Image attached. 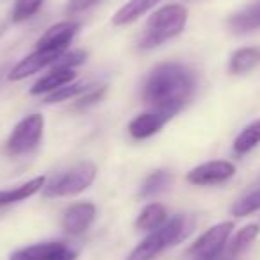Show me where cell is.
Here are the masks:
<instances>
[{
    "label": "cell",
    "mask_w": 260,
    "mask_h": 260,
    "mask_svg": "<svg viewBox=\"0 0 260 260\" xmlns=\"http://www.w3.org/2000/svg\"><path fill=\"white\" fill-rule=\"evenodd\" d=\"M187 23V9L180 4H170L157 9L146 23L145 34L139 40L141 48H153L178 36Z\"/></svg>",
    "instance_id": "cell-3"
},
{
    "label": "cell",
    "mask_w": 260,
    "mask_h": 260,
    "mask_svg": "<svg viewBox=\"0 0 260 260\" xmlns=\"http://www.w3.org/2000/svg\"><path fill=\"white\" fill-rule=\"evenodd\" d=\"M160 0H128L125 6L116 11V15L112 16V23L118 27L128 25V23L136 22L141 18L145 13H148L150 9H153Z\"/></svg>",
    "instance_id": "cell-15"
},
{
    "label": "cell",
    "mask_w": 260,
    "mask_h": 260,
    "mask_svg": "<svg viewBox=\"0 0 260 260\" xmlns=\"http://www.w3.org/2000/svg\"><path fill=\"white\" fill-rule=\"evenodd\" d=\"M45 128V119L41 114H29L16 123L6 143V150L9 155H22V153L30 152L36 148L38 143L41 141Z\"/></svg>",
    "instance_id": "cell-5"
},
{
    "label": "cell",
    "mask_w": 260,
    "mask_h": 260,
    "mask_svg": "<svg viewBox=\"0 0 260 260\" xmlns=\"http://www.w3.org/2000/svg\"><path fill=\"white\" fill-rule=\"evenodd\" d=\"M61 54L62 52L36 50L34 54H30V55H27L25 59H22V61H20L18 64L11 70V73H9V80H23L29 75H32V73L41 72V70L47 68V66L54 64Z\"/></svg>",
    "instance_id": "cell-11"
},
{
    "label": "cell",
    "mask_w": 260,
    "mask_h": 260,
    "mask_svg": "<svg viewBox=\"0 0 260 260\" xmlns=\"http://www.w3.org/2000/svg\"><path fill=\"white\" fill-rule=\"evenodd\" d=\"M43 187H45V177H36L32 180L16 185V187L4 189V191H0V209L11 205V203L23 202V200L34 196L38 191H41Z\"/></svg>",
    "instance_id": "cell-16"
},
{
    "label": "cell",
    "mask_w": 260,
    "mask_h": 260,
    "mask_svg": "<svg viewBox=\"0 0 260 260\" xmlns=\"http://www.w3.org/2000/svg\"><path fill=\"white\" fill-rule=\"evenodd\" d=\"M235 173V166L226 160H212L194 168L187 173V182L194 185H216L223 184Z\"/></svg>",
    "instance_id": "cell-8"
},
{
    "label": "cell",
    "mask_w": 260,
    "mask_h": 260,
    "mask_svg": "<svg viewBox=\"0 0 260 260\" xmlns=\"http://www.w3.org/2000/svg\"><path fill=\"white\" fill-rule=\"evenodd\" d=\"M232 230H234V223L232 221H224V223L214 224L212 228H209L189 248V260H216L221 255V251H223Z\"/></svg>",
    "instance_id": "cell-6"
},
{
    "label": "cell",
    "mask_w": 260,
    "mask_h": 260,
    "mask_svg": "<svg viewBox=\"0 0 260 260\" xmlns=\"http://www.w3.org/2000/svg\"><path fill=\"white\" fill-rule=\"evenodd\" d=\"M77 251L64 242H41L16 249L9 260H75Z\"/></svg>",
    "instance_id": "cell-7"
},
{
    "label": "cell",
    "mask_w": 260,
    "mask_h": 260,
    "mask_svg": "<svg viewBox=\"0 0 260 260\" xmlns=\"http://www.w3.org/2000/svg\"><path fill=\"white\" fill-rule=\"evenodd\" d=\"M171 119L170 114L166 112H145V114L136 116L132 121L128 123V134L134 139H146L152 138L153 134H157L159 130H162V126Z\"/></svg>",
    "instance_id": "cell-12"
},
{
    "label": "cell",
    "mask_w": 260,
    "mask_h": 260,
    "mask_svg": "<svg viewBox=\"0 0 260 260\" xmlns=\"http://www.w3.org/2000/svg\"><path fill=\"white\" fill-rule=\"evenodd\" d=\"M258 232H260L258 224H248V226H244L242 230H239L230 242V255L237 256V255H241L244 249H248V246L256 239Z\"/></svg>",
    "instance_id": "cell-21"
},
{
    "label": "cell",
    "mask_w": 260,
    "mask_h": 260,
    "mask_svg": "<svg viewBox=\"0 0 260 260\" xmlns=\"http://www.w3.org/2000/svg\"><path fill=\"white\" fill-rule=\"evenodd\" d=\"M260 62V50L258 48H241V50L234 52L230 57V72L234 75H242V73H248L255 68Z\"/></svg>",
    "instance_id": "cell-18"
},
{
    "label": "cell",
    "mask_w": 260,
    "mask_h": 260,
    "mask_svg": "<svg viewBox=\"0 0 260 260\" xmlns=\"http://www.w3.org/2000/svg\"><path fill=\"white\" fill-rule=\"evenodd\" d=\"M105 94V86L98 87V89H87L86 93H84V96L79 100V104H77V107L79 109H84V107H89V105L96 104V102L102 100V96Z\"/></svg>",
    "instance_id": "cell-26"
},
{
    "label": "cell",
    "mask_w": 260,
    "mask_h": 260,
    "mask_svg": "<svg viewBox=\"0 0 260 260\" xmlns=\"http://www.w3.org/2000/svg\"><path fill=\"white\" fill-rule=\"evenodd\" d=\"M80 29L79 22H61L50 27L43 36L38 40V50L64 52L66 47L73 41Z\"/></svg>",
    "instance_id": "cell-10"
},
{
    "label": "cell",
    "mask_w": 260,
    "mask_h": 260,
    "mask_svg": "<svg viewBox=\"0 0 260 260\" xmlns=\"http://www.w3.org/2000/svg\"><path fill=\"white\" fill-rule=\"evenodd\" d=\"M75 77L77 73L73 68H54L30 87V94H50L52 91L72 84Z\"/></svg>",
    "instance_id": "cell-13"
},
{
    "label": "cell",
    "mask_w": 260,
    "mask_h": 260,
    "mask_svg": "<svg viewBox=\"0 0 260 260\" xmlns=\"http://www.w3.org/2000/svg\"><path fill=\"white\" fill-rule=\"evenodd\" d=\"M100 0H68V6H66V13L68 15H77V13L87 11L89 8L96 6Z\"/></svg>",
    "instance_id": "cell-27"
},
{
    "label": "cell",
    "mask_w": 260,
    "mask_h": 260,
    "mask_svg": "<svg viewBox=\"0 0 260 260\" xmlns=\"http://www.w3.org/2000/svg\"><path fill=\"white\" fill-rule=\"evenodd\" d=\"M45 0H16L15 8H13V22L20 23L29 20L32 15H36L41 9Z\"/></svg>",
    "instance_id": "cell-24"
},
{
    "label": "cell",
    "mask_w": 260,
    "mask_h": 260,
    "mask_svg": "<svg viewBox=\"0 0 260 260\" xmlns=\"http://www.w3.org/2000/svg\"><path fill=\"white\" fill-rule=\"evenodd\" d=\"M260 143V119L249 123L241 134L237 136V139L234 141V150L237 155H244L249 150H253Z\"/></svg>",
    "instance_id": "cell-19"
},
{
    "label": "cell",
    "mask_w": 260,
    "mask_h": 260,
    "mask_svg": "<svg viewBox=\"0 0 260 260\" xmlns=\"http://www.w3.org/2000/svg\"><path fill=\"white\" fill-rule=\"evenodd\" d=\"M228 25L234 32L237 34H246L253 32V30L260 29V0L253 2V4L246 6L244 9L237 11L235 15L230 16Z\"/></svg>",
    "instance_id": "cell-14"
},
{
    "label": "cell",
    "mask_w": 260,
    "mask_h": 260,
    "mask_svg": "<svg viewBox=\"0 0 260 260\" xmlns=\"http://www.w3.org/2000/svg\"><path fill=\"white\" fill-rule=\"evenodd\" d=\"M94 216H96V207L91 202H80L64 210L61 224L66 234L80 235L93 224Z\"/></svg>",
    "instance_id": "cell-9"
},
{
    "label": "cell",
    "mask_w": 260,
    "mask_h": 260,
    "mask_svg": "<svg viewBox=\"0 0 260 260\" xmlns=\"http://www.w3.org/2000/svg\"><path fill=\"white\" fill-rule=\"evenodd\" d=\"M170 184H171V175L164 170H157L150 177H146V180L143 182L141 189H139V196L141 198H152V196L162 192Z\"/></svg>",
    "instance_id": "cell-20"
},
{
    "label": "cell",
    "mask_w": 260,
    "mask_h": 260,
    "mask_svg": "<svg viewBox=\"0 0 260 260\" xmlns=\"http://www.w3.org/2000/svg\"><path fill=\"white\" fill-rule=\"evenodd\" d=\"M96 177V166L91 160H82L66 170L64 173L57 175L48 185L43 187L45 198H62L73 196L86 191Z\"/></svg>",
    "instance_id": "cell-4"
},
{
    "label": "cell",
    "mask_w": 260,
    "mask_h": 260,
    "mask_svg": "<svg viewBox=\"0 0 260 260\" xmlns=\"http://www.w3.org/2000/svg\"><path fill=\"white\" fill-rule=\"evenodd\" d=\"M194 228V221L192 217L184 216V214H177V216L170 217L166 223L157 230L150 232L146 239H143L134 249L126 256V260H153L157 255L164 251L170 246H175L187 239V235Z\"/></svg>",
    "instance_id": "cell-2"
},
{
    "label": "cell",
    "mask_w": 260,
    "mask_h": 260,
    "mask_svg": "<svg viewBox=\"0 0 260 260\" xmlns=\"http://www.w3.org/2000/svg\"><path fill=\"white\" fill-rule=\"evenodd\" d=\"M260 210V189L251 191L249 194L242 196L239 202H235V205L232 207V214L237 217H244L249 214Z\"/></svg>",
    "instance_id": "cell-23"
},
{
    "label": "cell",
    "mask_w": 260,
    "mask_h": 260,
    "mask_svg": "<svg viewBox=\"0 0 260 260\" xmlns=\"http://www.w3.org/2000/svg\"><path fill=\"white\" fill-rule=\"evenodd\" d=\"M87 54L84 50H73V52H62L54 62V68H75L86 61Z\"/></svg>",
    "instance_id": "cell-25"
},
{
    "label": "cell",
    "mask_w": 260,
    "mask_h": 260,
    "mask_svg": "<svg viewBox=\"0 0 260 260\" xmlns=\"http://www.w3.org/2000/svg\"><path fill=\"white\" fill-rule=\"evenodd\" d=\"M166 221H168V212L164 209V205H160V203H150V205H146L139 212L138 219H136V228L153 232L162 226Z\"/></svg>",
    "instance_id": "cell-17"
},
{
    "label": "cell",
    "mask_w": 260,
    "mask_h": 260,
    "mask_svg": "<svg viewBox=\"0 0 260 260\" xmlns=\"http://www.w3.org/2000/svg\"><path fill=\"white\" fill-rule=\"evenodd\" d=\"M89 89L87 84H82V82H77V84H68V86H62L59 89L52 91L50 94L45 96V104H57V102H62V100H70V98H75L79 94L86 93Z\"/></svg>",
    "instance_id": "cell-22"
},
{
    "label": "cell",
    "mask_w": 260,
    "mask_h": 260,
    "mask_svg": "<svg viewBox=\"0 0 260 260\" xmlns=\"http://www.w3.org/2000/svg\"><path fill=\"white\" fill-rule=\"evenodd\" d=\"M194 91V75L180 62H162L146 79L143 98L157 111L173 118L191 98Z\"/></svg>",
    "instance_id": "cell-1"
}]
</instances>
